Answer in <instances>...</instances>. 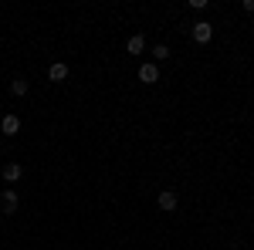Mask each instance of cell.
I'll use <instances>...</instances> for the list:
<instances>
[{"mask_svg": "<svg viewBox=\"0 0 254 250\" xmlns=\"http://www.w3.org/2000/svg\"><path fill=\"white\" fill-rule=\"evenodd\" d=\"M17 206H20V200H17V193H14V190H3V193H0V213H3V216H14Z\"/></svg>", "mask_w": 254, "mask_h": 250, "instance_id": "1", "label": "cell"}, {"mask_svg": "<svg viewBox=\"0 0 254 250\" xmlns=\"http://www.w3.org/2000/svg\"><path fill=\"white\" fill-rule=\"evenodd\" d=\"M210 38H214V24H210V20H196L193 24V41L196 44H207Z\"/></svg>", "mask_w": 254, "mask_h": 250, "instance_id": "2", "label": "cell"}, {"mask_svg": "<svg viewBox=\"0 0 254 250\" xmlns=\"http://www.w3.org/2000/svg\"><path fill=\"white\" fill-rule=\"evenodd\" d=\"M156 203H159V210L173 213V210H176V203H180V196H176V190H159Z\"/></svg>", "mask_w": 254, "mask_h": 250, "instance_id": "3", "label": "cell"}, {"mask_svg": "<svg viewBox=\"0 0 254 250\" xmlns=\"http://www.w3.org/2000/svg\"><path fill=\"white\" fill-rule=\"evenodd\" d=\"M139 81H142V85H153V81H159V68L153 64V61H146V64L139 68Z\"/></svg>", "mask_w": 254, "mask_h": 250, "instance_id": "4", "label": "cell"}, {"mask_svg": "<svg viewBox=\"0 0 254 250\" xmlns=\"http://www.w3.org/2000/svg\"><path fill=\"white\" fill-rule=\"evenodd\" d=\"M0 176H3L7 183H17L20 176H24V166H20V162H7V166L0 169Z\"/></svg>", "mask_w": 254, "mask_h": 250, "instance_id": "5", "label": "cell"}, {"mask_svg": "<svg viewBox=\"0 0 254 250\" xmlns=\"http://www.w3.org/2000/svg\"><path fill=\"white\" fill-rule=\"evenodd\" d=\"M0 132L3 135H17L20 132V118L17 115H3L0 118Z\"/></svg>", "mask_w": 254, "mask_h": 250, "instance_id": "6", "label": "cell"}, {"mask_svg": "<svg viewBox=\"0 0 254 250\" xmlns=\"http://www.w3.org/2000/svg\"><path fill=\"white\" fill-rule=\"evenodd\" d=\"M126 51H129V54H142V51H146V38H142V34H132V38L126 41Z\"/></svg>", "mask_w": 254, "mask_h": 250, "instance_id": "7", "label": "cell"}, {"mask_svg": "<svg viewBox=\"0 0 254 250\" xmlns=\"http://www.w3.org/2000/svg\"><path fill=\"white\" fill-rule=\"evenodd\" d=\"M48 78H51V81H64V78H68V64H64V61H55V64L48 68Z\"/></svg>", "mask_w": 254, "mask_h": 250, "instance_id": "8", "label": "cell"}, {"mask_svg": "<svg viewBox=\"0 0 254 250\" xmlns=\"http://www.w3.org/2000/svg\"><path fill=\"white\" fill-rule=\"evenodd\" d=\"M27 88H31V85H27V78H14V81H10V92H14L17 98L27 95Z\"/></svg>", "mask_w": 254, "mask_h": 250, "instance_id": "9", "label": "cell"}, {"mask_svg": "<svg viewBox=\"0 0 254 250\" xmlns=\"http://www.w3.org/2000/svg\"><path fill=\"white\" fill-rule=\"evenodd\" d=\"M153 58H156V61H166V58H170V48H166V44H156V48H153Z\"/></svg>", "mask_w": 254, "mask_h": 250, "instance_id": "10", "label": "cell"}, {"mask_svg": "<svg viewBox=\"0 0 254 250\" xmlns=\"http://www.w3.org/2000/svg\"><path fill=\"white\" fill-rule=\"evenodd\" d=\"M244 10H248V14H254V0H244Z\"/></svg>", "mask_w": 254, "mask_h": 250, "instance_id": "11", "label": "cell"}]
</instances>
